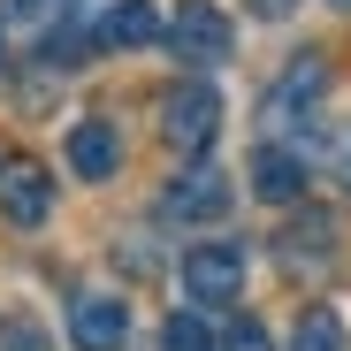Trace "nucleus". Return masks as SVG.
I'll return each mask as SVG.
<instances>
[{
  "instance_id": "obj_7",
  "label": "nucleus",
  "mask_w": 351,
  "mask_h": 351,
  "mask_svg": "<svg viewBox=\"0 0 351 351\" xmlns=\"http://www.w3.org/2000/svg\"><path fill=\"white\" fill-rule=\"evenodd\" d=\"M275 252H282L290 275H328V260H336V221H328L321 206H306V214L275 237Z\"/></svg>"
},
{
  "instance_id": "obj_3",
  "label": "nucleus",
  "mask_w": 351,
  "mask_h": 351,
  "mask_svg": "<svg viewBox=\"0 0 351 351\" xmlns=\"http://www.w3.org/2000/svg\"><path fill=\"white\" fill-rule=\"evenodd\" d=\"M321 92H328V62H321V53H298V62L267 84L260 114H267V123H306V114L321 107Z\"/></svg>"
},
{
  "instance_id": "obj_5",
  "label": "nucleus",
  "mask_w": 351,
  "mask_h": 351,
  "mask_svg": "<svg viewBox=\"0 0 351 351\" xmlns=\"http://www.w3.org/2000/svg\"><path fill=\"white\" fill-rule=\"evenodd\" d=\"M0 214L16 229H38L53 214V176L38 160H0Z\"/></svg>"
},
{
  "instance_id": "obj_14",
  "label": "nucleus",
  "mask_w": 351,
  "mask_h": 351,
  "mask_svg": "<svg viewBox=\"0 0 351 351\" xmlns=\"http://www.w3.org/2000/svg\"><path fill=\"white\" fill-rule=\"evenodd\" d=\"M0 351H46V328L23 313H0Z\"/></svg>"
},
{
  "instance_id": "obj_11",
  "label": "nucleus",
  "mask_w": 351,
  "mask_h": 351,
  "mask_svg": "<svg viewBox=\"0 0 351 351\" xmlns=\"http://www.w3.org/2000/svg\"><path fill=\"white\" fill-rule=\"evenodd\" d=\"M69 168L92 176V184H107V176L123 168V138H114L107 123H77V130H69Z\"/></svg>"
},
{
  "instance_id": "obj_12",
  "label": "nucleus",
  "mask_w": 351,
  "mask_h": 351,
  "mask_svg": "<svg viewBox=\"0 0 351 351\" xmlns=\"http://www.w3.org/2000/svg\"><path fill=\"white\" fill-rule=\"evenodd\" d=\"M290 351H343V321H336L328 306L298 313V336H290Z\"/></svg>"
},
{
  "instance_id": "obj_18",
  "label": "nucleus",
  "mask_w": 351,
  "mask_h": 351,
  "mask_svg": "<svg viewBox=\"0 0 351 351\" xmlns=\"http://www.w3.org/2000/svg\"><path fill=\"white\" fill-rule=\"evenodd\" d=\"M23 8H46V0H23Z\"/></svg>"
},
{
  "instance_id": "obj_16",
  "label": "nucleus",
  "mask_w": 351,
  "mask_h": 351,
  "mask_svg": "<svg viewBox=\"0 0 351 351\" xmlns=\"http://www.w3.org/2000/svg\"><path fill=\"white\" fill-rule=\"evenodd\" d=\"M328 176H336V184H351V130H336V145H328Z\"/></svg>"
},
{
  "instance_id": "obj_2",
  "label": "nucleus",
  "mask_w": 351,
  "mask_h": 351,
  "mask_svg": "<svg viewBox=\"0 0 351 351\" xmlns=\"http://www.w3.org/2000/svg\"><path fill=\"white\" fill-rule=\"evenodd\" d=\"M168 46L184 53L191 69H214V62H229V46H237V31H229V16L214 8V0H184V8L168 16Z\"/></svg>"
},
{
  "instance_id": "obj_15",
  "label": "nucleus",
  "mask_w": 351,
  "mask_h": 351,
  "mask_svg": "<svg viewBox=\"0 0 351 351\" xmlns=\"http://www.w3.org/2000/svg\"><path fill=\"white\" fill-rule=\"evenodd\" d=\"M221 351H275V343H267V328H260V321H237V328L221 336Z\"/></svg>"
},
{
  "instance_id": "obj_8",
  "label": "nucleus",
  "mask_w": 351,
  "mask_h": 351,
  "mask_svg": "<svg viewBox=\"0 0 351 351\" xmlns=\"http://www.w3.org/2000/svg\"><path fill=\"white\" fill-rule=\"evenodd\" d=\"M69 336H77V351H123V336H130V306H123V298H77Z\"/></svg>"
},
{
  "instance_id": "obj_1",
  "label": "nucleus",
  "mask_w": 351,
  "mask_h": 351,
  "mask_svg": "<svg viewBox=\"0 0 351 351\" xmlns=\"http://www.w3.org/2000/svg\"><path fill=\"white\" fill-rule=\"evenodd\" d=\"M214 130H221V99L206 92V84H168L160 92V138L176 145V153H206L214 145Z\"/></svg>"
},
{
  "instance_id": "obj_4",
  "label": "nucleus",
  "mask_w": 351,
  "mask_h": 351,
  "mask_svg": "<svg viewBox=\"0 0 351 351\" xmlns=\"http://www.w3.org/2000/svg\"><path fill=\"white\" fill-rule=\"evenodd\" d=\"M237 290H245V252L237 245H191L184 252V298L221 306V298H237Z\"/></svg>"
},
{
  "instance_id": "obj_10",
  "label": "nucleus",
  "mask_w": 351,
  "mask_h": 351,
  "mask_svg": "<svg viewBox=\"0 0 351 351\" xmlns=\"http://www.w3.org/2000/svg\"><path fill=\"white\" fill-rule=\"evenodd\" d=\"M252 191H260L267 206L306 199V160L290 153V145H260V160H252Z\"/></svg>"
},
{
  "instance_id": "obj_19",
  "label": "nucleus",
  "mask_w": 351,
  "mask_h": 351,
  "mask_svg": "<svg viewBox=\"0 0 351 351\" xmlns=\"http://www.w3.org/2000/svg\"><path fill=\"white\" fill-rule=\"evenodd\" d=\"M336 8H351V0H336Z\"/></svg>"
},
{
  "instance_id": "obj_17",
  "label": "nucleus",
  "mask_w": 351,
  "mask_h": 351,
  "mask_svg": "<svg viewBox=\"0 0 351 351\" xmlns=\"http://www.w3.org/2000/svg\"><path fill=\"white\" fill-rule=\"evenodd\" d=\"M0 62H8V38H0Z\"/></svg>"
},
{
  "instance_id": "obj_13",
  "label": "nucleus",
  "mask_w": 351,
  "mask_h": 351,
  "mask_svg": "<svg viewBox=\"0 0 351 351\" xmlns=\"http://www.w3.org/2000/svg\"><path fill=\"white\" fill-rule=\"evenodd\" d=\"M160 343H168V351H214V336H206V321H199V313H168Z\"/></svg>"
},
{
  "instance_id": "obj_9",
  "label": "nucleus",
  "mask_w": 351,
  "mask_h": 351,
  "mask_svg": "<svg viewBox=\"0 0 351 351\" xmlns=\"http://www.w3.org/2000/svg\"><path fill=\"white\" fill-rule=\"evenodd\" d=\"M160 38V16H153V0H114V8L99 16L92 46L99 53H123V46H153Z\"/></svg>"
},
{
  "instance_id": "obj_6",
  "label": "nucleus",
  "mask_w": 351,
  "mask_h": 351,
  "mask_svg": "<svg viewBox=\"0 0 351 351\" xmlns=\"http://www.w3.org/2000/svg\"><path fill=\"white\" fill-rule=\"evenodd\" d=\"M221 206H229V176H221V168H206V160H199V168H184V176L160 191V221H214Z\"/></svg>"
}]
</instances>
